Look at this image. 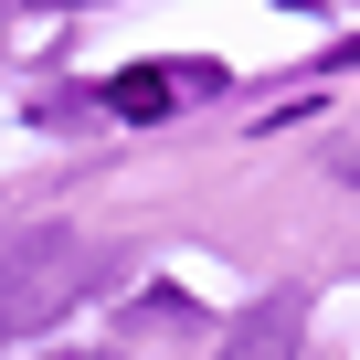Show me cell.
Masks as SVG:
<instances>
[{"instance_id":"1","label":"cell","mask_w":360,"mask_h":360,"mask_svg":"<svg viewBox=\"0 0 360 360\" xmlns=\"http://www.w3.org/2000/svg\"><path fill=\"white\" fill-rule=\"evenodd\" d=\"M106 276V255L85 244V233H32V244H11V265H0V339H22V328H43V318H64L85 286Z\"/></svg>"},{"instance_id":"2","label":"cell","mask_w":360,"mask_h":360,"mask_svg":"<svg viewBox=\"0 0 360 360\" xmlns=\"http://www.w3.org/2000/svg\"><path fill=\"white\" fill-rule=\"evenodd\" d=\"M191 96H223V64H127V75H106V117H127V127H159Z\"/></svg>"},{"instance_id":"3","label":"cell","mask_w":360,"mask_h":360,"mask_svg":"<svg viewBox=\"0 0 360 360\" xmlns=\"http://www.w3.org/2000/svg\"><path fill=\"white\" fill-rule=\"evenodd\" d=\"M297 339H307V286H276V297H255V307L223 328L212 360H297Z\"/></svg>"},{"instance_id":"4","label":"cell","mask_w":360,"mask_h":360,"mask_svg":"<svg viewBox=\"0 0 360 360\" xmlns=\"http://www.w3.org/2000/svg\"><path fill=\"white\" fill-rule=\"evenodd\" d=\"M22 11H96V0H22Z\"/></svg>"},{"instance_id":"5","label":"cell","mask_w":360,"mask_h":360,"mask_svg":"<svg viewBox=\"0 0 360 360\" xmlns=\"http://www.w3.org/2000/svg\"><path fill=\"white\" fill-rule=\"evenodd\" d=\"M328 64H360V32H349V43H328Z\"/></svg>"},{"instance_id":"6","label":"cell","mask_w":360,"mask_h":360,"mask_svg":"<svg viewBox=\"0 0 360 360\" xmlns=\"http://www.w3.org/2000/svg\"><path fill=\"white\" fill-rule=\"evenodd\" d=\"M43 360H96V349H43Z\"/></svg>"}]
</instances>
